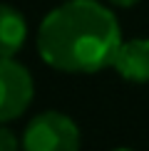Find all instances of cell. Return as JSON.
I'll return each mask as SVG.
<instances>
[{
  "label": "cell",
  "mask_w": 149,
  "mask_h": 151,
  "mask_svg": "<svg viewBox=\"0 0 149 151\" xmlns=\"http://www.w3.org/2000/svg\"><path fill=\"white\" fill-rule=\"evenodd\" d=\"M114 151H134V149H114Z\"/></svg>",
  "instance_id": "ba28073f"
},
{
  "label": "cell",
  "mask_w": 149,
  "mask_h": 151,
  "mask_svg": "<svg viewBox=\"0 0 149 151\" xmlns=\"http://www.w3.org/2000/svg\"><path fill=\"white\" fill-rule=\"evenodd\" d=\"M82 136L77 124L57 109L40 111L22 131L20 151H80Z\"/></svg>",
  "instance_id": "7a4b0ae2"
},
{
  "label": "cell",
  "mask_w": 149,
  "mask_h": 151,
  "mask_svg": "<svg viewBox=\"0 0 149 151\" xmlns=\"http://www.w3.org/2000/svg\"><path fill=\"white\" fill-rule=\"evenodd\" d=\"M0 151H20V141L10 129L0 124Z\"/></svg>",
  "instance_id": "8992f818"
},
{
  "label": "cell",
  "mask_w": 149,
  "mask_h": 151,
  "mask_svg": "<svg viewBox=\"0 0 149 151\" xmlns=\"http://www.w3.org/2000/svg\"><path fill=\"white\" fill-rule=\"evenodd\" d=\"M122 42L114 12L97 0H67L47 12L37 30L40 60L67 74H97L112 67Z\"/></svg>",
  "instance_id": "6da1fadb"
},
{
  "label": "cell",
  "mask_w": 149,
  "mask_h": 151,
  "mask_svg": "<svg viewBox=\"0 0 149 151\" xmlns=\"http://www.w3.org/2000/svg\"><path fill=\"white\" fill-rule=\"evenodd\" d=\"M112 67L122 79L134 82V84H147L149 82V37H132V40L122 42Z\"/></svg>",
  "instance_id": "277c9868"
},
{
  "label": "cell",
  "mask_w": 149,
  "mask_h": 151,
  "mask_svg": "<svg viewBox=\"0 0 149 151\" xmlns=\"http://www.w3.org/2000/svg\"><path fill=\"white\" fill-rule=\"evenodd\" d=\"M112 5H117V8H132V5H137L139 0H109Z\"/></svg>",
  "instance_id": "52a82bcc"
},
{
  "label": "cell",
  "mask_w": 149,
  "mask_h": 151,
  "mask_svg": "<svg viewBox=\"0 0 149 151\" xmlns=\"http://www.w3.org/2000/svg\"><path fill=\"white\" fill-rule=\"evenodd\" d=\"M27 42V20L15 5H0V57H15Z\"/></svg>",
  "instance_id": "5b68a950"
},
{
  "label": "cell",
  "mask_w": 149,
  "mask_h": 151,
  "mask_svg": "<svg viewBox=\"0 0 149 151\" xmlns=\"http://www.w3.org/2000/svg\"><path fill=\"white\" fill-rule=\"evenodd\" d=\"M35 97V82L15 57H0V124L22 116Z\"/></svg>",
  "instance_id": "3957f363"
}]
</instances>
